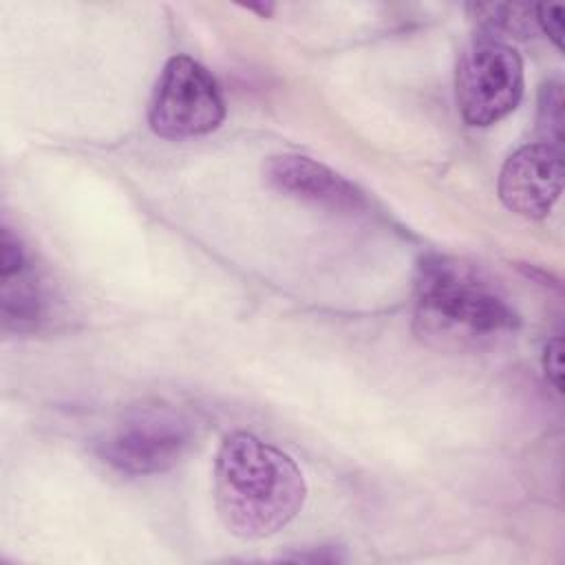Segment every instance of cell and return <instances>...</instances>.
I'll list each match as a JSON object with an SVG mask.
<instances>
[{
  "instance_id": "1",
  "label": "cell",
  "mask_w": 565,
  "mask_h": 565,
  "mask_svg": "<svg viewBox=\"0 0 565 565\" xmlns=\"http://www.w3.org/2000/svg\"><path fill=\"white\" fill-rule=\"evenodd\" d=\"M415 333L446 351H481L519 329V313L477 265L426 256L415 280Z\"/></svg>"
},
{
  "instance_id": "2",
  "label": "cell",
  "mask_w": 565,
  "mask_h": 565,
  "mask_svg": "<svg viewBox=\"0 0 565 565\" xmlns=\"http://www.w3.org/2000/svg\"><path fill=\"white\" fill-rule=\"evenodd\" d=\"M307 501L298 463L260 437L234 430L216 452L214 505L230 534L256 541L289 525Z\"/></svg>"
},
{
  "instance_id": "3",
  "label": "cell",
  "mask_w": 565,
  "mask_h": 565,
  "mask_svg": "<svg viewBox=\"0 0 565 565\" xmlns=\"http://www.w3.org/2000/svg\"><path fill=\"white\" fill-rule=\"evenodd\" d=\"M194 441L188 417L170 406H141L106 430L95 450L117 472L146 477L174 468Z\"/></svg>"
},
{
  "instance_id": "4",
  "label": "cell",
  "mask_w": 565,
  "mask_h": 565,
  "mask_svg": "<svg viewBox=\"0 0 565 565\" xmlns=\"http://www.w3.org/2000/svg\"><path fill=\"white\" fill-rule=\"evenodd\" d=\"M455 97L468 126H492L508 117L523 97V60L497 38L477 35L459 55Z\"/></svg>"
},
{
  "instance_id": "5",
  "label": "cell",
  "mask_w": 565,
  "mask_h": 565,
  "mask_svg": "<svg viewBox=\"0 0 565 565\" xmlns=\"http://www.w3.org/2000/svg\"><path fill=\"white\" fill-rule=\"evenodd\" d=\"M225 99L214 75L190 55L166 62L148 106L150 130L163 139H192L216 130Z\"/></svg>"
},
{
  "instance_id": "6",
  "label": "cell",
  "mask_w": 565,
  "mask_h": 565,
  "mask_svg": "<svg viewBox=\"0 0 565 565\" xmlns=\"http://www.w3.org/2000/svg\"><path fill=\"white\" fill-rule=\"evenodd\" d=\"M501 203L523 218H545L563 190V152L547 143H527L501 166Z\"/></svg>"
},
{
  "instance_id": "7",
  "label": "cell",
  "mask_w": 565,
  "mask_h": 565,
  "mask_svg": "<svg viewBox=\"0 0 565 565\" xmlns=\"http://www.w3.org/2000/svg\"><path fill=\"white\" fill-rule=\"evenodd\" d=\"M265 183L291 199L333 212H358L366 207L364 192L329 166L305 154H271L263 163Z\"/></svg>"
},
{
  "instance_id": "8",
  "label": "cell",
  "mask_w": 565,
  "mask_h": 565,
  "mask_svg": "<svg viewBox=\"0 0 565 565\" xmlns=\"http://www.w3.org/2000/svg\"><path fill=\"white\" fill-rule=\"evenodd\" d=\"M42 316V298L29 265L2 276V320L7 329L29 331Z\"/></svg>"
},
{
  "instance_id": "9",
  "label": "cell",
  "mask_w": 565,
  "mask_h": 565,
  "mask_svg": "<svg viewBox=\"0 0 565 565\" xmlns=\"http://www.w3.org/2000/svg\"><path fill=\"white\" fill-rule=\"evenodd\" d=\"M475 20L481 26V35L501 40L503 33L527 35L536 26L534 4H470Z\"/></svg>"
},
{
  "instance_id": "10",
  "label": "cell",
  "mask_w": 565,
  "mask_h": 565,
  "mask_svg": "<svg viewBox=\"0 0 565 565\" xmlns=\"http://www.w3.org/2000/svg\"><path fill=\"white\" fill-rule=\"evenodd\" d=\"M539 130L543 143L558 148L563 141V86L561 82H547L539 93Z\"/></svg>"
},
{
  "instance_id": "11",
  "label": "cell",
  "mask_w": 565,
  "mask_h": 565,
  "mask_svg": "<svg viewBox=\"0 0 565 565\" xmlns=\"http://www.w3.org/2000/svg\"><path fill=\"white\" fill-rule=\"evenodd\" d=\"M536 26L561 49L563 46V7L561 4H534Z\"/></svg>"
},
{
  "instance_id": "12",
  "label": "cell",
  "mask_w": 565,
  "mask_h": 565,
  "mask_svg": "<svg viewBox=\"0 0 565 565\" xmlns=\"http://www.w3.org/2000/svg\"><path fill=\"white\" fill-rule=\"evenodd\" d=\"M543 369L556 391H563V340L554 338L545 344Z\"/></svg>"
}]
</instances>
